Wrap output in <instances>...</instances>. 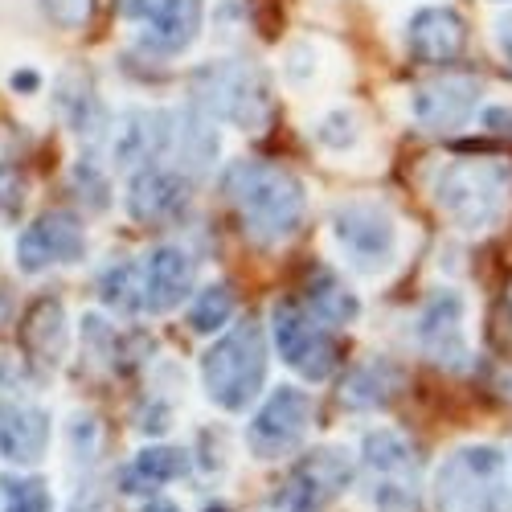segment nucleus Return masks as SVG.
Returning <instances> with one entry per match:
<instances>
[{"label": "nucleus", "instance_id": "nucleus-26", "mask_svg": "<svg viewBox=\"0 0 512 512\" xmlns=\"http://www.w3.org/2000/svg\"><path fill=\"white\" fill-rule=\"evenodd\" d=\"M234 308H238L234 291L226 283H209V287L189 295V316L185 320H189V328L197 336H213V332H222L234 320Z\"/></svg>", "mask_w": 512, "mask_h": 512}, {"label": "nucleus", "instance_id": "nucleus-35", "mask_svg": "<svg viewBox=\"0 0 512 512\" xmlns=\"http://www.w3.org/2000/svg\"><path fill=\"white\" fill-rule=\"evenodd\" d=\"M66 512H115V508H111V500H107L103 492L87 488V492H78V496H74V504H70Z\"/></svg>", "mask_w": 512, "mask_h": 512}, {"label": "nucleus", "instance_id": "nucleus-17", "mask_svg": "<svg viewBox=\"0 0 512 512\" xmlns=\"http://www.w3.org/2000/svg\"><path fill=\"white\" fill-rule=\"evenodd\" d=\"M222 156V136H218V123H213L201 107H177L168 111V148L164 160H173V168L193 181L201 173H209Z\"/></svg>", "mask_w": 512, "mask_h": 512}, {"label": "nucleus", "instance_id": "nucleus-23", "mask_svg": "<svg viewBox=\"0 0 512 512\" xmlns=\"http://www.w3.org/2000/svg\"><path fill=\"white\" fill-rule=\"evenodd\" d=\"M54 107H58V115L66 119L70 132L82 136V140H99V136L107 132V123H111L103 99H99L95 87H91V78L78 74V70H66V74L58 78Z\"/></svg>", "mask_w": 512, "mask_h": 512}, {"label": "nucleus", "instance_id": "nucleus-4", "mask_svg": "<svg viewBox=\"0 0 512 512\" xmlns=\"http://www.w3.org/2000/svg\"><path fill=\"white\" fill-rule=\"evenodd\" d=\"M435 512H512L508 455L496 443H463L431 476Z\"/></svg>", "mask_w": 512, "mask_h": 512}, {"label": "nucleus", "instance_id": "nucleus-41", "mask_svg": "<svg viewBox=\"0 0 512 512\" xmlns=\"http://www.w3.org/2000/svg\"><path fill=\"white\" fill-rule=\"evenodd\" d=\"M205 512H230V508H226V504H209Z\"/></svg>", "mask_w": 512, "mask_h": 512}, {"label": "nucleus", "instance_id": "nucleus-40", "mask_svg": "<svg viewBox=\"0 0 512 512\" xmlns=\"http://www.w3.org/2000/svg\"><path fill=\"white\" fill-rule=\"evenodd\" d=\"M140 512H181V504H173V500H148Z\"/></svg>", "mask_w": 512, "mask_h": 512}, {"label": "nucleus", "instance_id": "nucleus-21", "mask_svg": "<svg viewBox=\"0 0 512 512\" xmlns=\"http://www.w3.org/2000/svg\"><path fill=\"white\" fill-rule=\"evenodd\" d=\"M189 472H193V455L185 447L156 443V447L136 451V459L119 472V492H127V496H152L164 484L185 480Z\"/></svg>", "mask_w": 512, "mask_h": 512}, {"label": "nucleus", "instance_id": "nucleus-38", "mask_svg": "<svg viewBox=\"0 0 512 512\" xmlns=\"http://www.w3.org/2000/svg\"><path fill=\"white\" fill-rule=\"evenodd\" d=\"M492 29H496V50H500V54H504V62L512 66V13H504Z\"/></svg>", "mask_w": 512, "mask_h": 512}, {"label": "nucleus", "instance_id": "nucleus-12", "mask_svg": "<svg viewBox=\"0 0 512 512\" xmlns=\"http://www.w3.org/2000/svg\"><path fill=\"white\" fill-rule=\"evenodd\" d=\"M87 259V230L74 213L50 209L17 234V267L21 275H41L54 267H74Z\"/></svg>", "mask_w": 512, "mask_h": 512}, {"label": "nucleus", "instance_id": "nucleus-5", "mask_svg": "<svg viewBox=\"0 0 512 512\" xmlns=\"http://www.w3.org/2000/svg\"><path fill=\"white\" fill-rule=\"evenodd\" d=\"M189 103L201 107L213 123H230L238 132H267V123L275 119L267 74L242 58L197 66L189 78Z\"/></svg>", "mask_w": 512, "mask_h": 512}, {"label": "nucleus", "instance_id": "nucleus-24", "mask_svg": "<svg viewBox=\"0 0 512 512\" xmlns=\"http://www.w3.org/2000/svg\"><path fill=\"white\" fill-rule=\"evenodd\" d=\"M197 33H201V0H177L164 17H156L152 25H140V46L148 54L173 58L193 46Z\"/></svg>", "mask_w": 512, "mask_h": 512}, {"label": "nucleus", "instance_id": "nucleus-34", "mask_svg": "<svg viewBox=\"0 0 512 512\" xmlns=\"http://www.w3.org/2000/svg\"><path fill=\"white\" fill-rule=\"evenodd\" d=\"M173 5H177V0H123V13H127V21H136V25H152L156 17H164Z\"/></svg>", "mask_w": 512, "mask_h": 512}, {"label": "nucleus", "instance_id": "nucleus-2", "mask_svg": "<svg viewBox=\"0 0 512 512\" xmlns=\"http://www.w3.org/2000/svg\"><path fill=\"white\" fill-rule=\"evenodd\" d=\"M431 201L459 234L480 238L504 222L512 205V164L500 156L447 160L431 177Z\"/></svg>", "mask_w": 512, "mask_h": 512}, {"label": "nucleus", "instance_id": "nucleus-19", "mask_svg": "<svg viewBox=\"0 0 512 512\" xmlns=\"http://www.w3.org/2000/svg\"><path fill=\"white\" fill-rule=\"evenodd\" d=\"M467 46V25L451 5H426L406 25V50L422 66H443Z\"/></svg>", "mask_w": 512, "mask_h": 512}, {"label": "nucleus", "instance_id": "nucleus-3", "mask_svg": "<svg viewBox=\"0 0 512 512\" xmlns=\"http://www.w3.org/2000/svg\"><path fill=\"white\" fill-rule=\"evenodd\" d=\"M271 345L259 320L226 324L218 340L201 353V390L222 414H242L267 390Z\"/></svg>", "mask_w": 512, "mask_h": 512}, {"label": "nucleus", "instance_id": "nucleus-18", "mask_svg": "<svg viewBox=\"0 0 512 512\" xmlns=\"http://www.w3.org/2000/svg\"><path fill=\"white\" fill-rule=\"evenodd\" d=\"M50 414L25 398H0V459L13 467H37L50 455Z\"/></svg>", "mask_w": 512, "mask_h": 512}, {"label": "nucleus", "instance_id": "nucleus-10", "mask_svg": "<svg viewBox=\"0 0 512 512\" xmlns=\"http://www.w3.org/2000/svg\"><path fill=\"white\" fill-rule=\"evenodd\" d=\"M357 463L345 447H312L287 472L275 508L279 512H324L340 492L353 488Z\"/></svg>", "mask_w": 512, "mask_h": 512}, {"label": "nucleus", "instance_id": "nucleus-16", "mask_svg": "<svg viewBox=\"0 0 512 512\" xmlns=\"http://www.w3.org/2000/svg\"><path fill=\"white\" fill-rule=\"evenodd\" d=\"M193 201V181L173 164H144L127 185V213L136 222H173Z\"/></svg>", "mask_w": 512, "mask_h": 512}, {"label": "nucleus", "instance_id": "nucleus-31", "mask_svg": "<svg viewBox=\"0 0 512 512\" xmlns=\"http://www.w3.org/2000/svg\"><path fill=\"white\" fill-rule=\"evenodd\" d=\"M316 140L328 148V152H349L357 140H361V123L353 111H328L320 123H316Z\"/></svg>", "mask_w": 512, "mask_h": 512}, {"label": "nucleus", "instance_id": "nucleus-14", "mask_svg": "<svg viewBox=\"0 0 512 512\" xmlns=\"http://www.w3.org/2000/svg\"><path fill=\"white\" fill-rule=\"evenodd\" d=\"M107 160L119 173H136V168L164 160L168 148V111L160 107H127L107 123Z\"/></svg>", "mask_w": 512, "mask_h": 512}, {"label": "nucleus", "instance_id": "nucleus-29", "mask_svg": "<svg viewBox=\"0 0 512 512\" xmlns=\"http://www.w3.org/2000/svg\"><path fill=\"white\" fill-rule=\"evenodd\" d=\"M0 488H5L0 512H54V492L41 476H21V480H9Z\"/></svg>", "mask_w": 512, "mask_h": 512}, {"label": "nucleus", "instance_id": "nucleus-30", "mask_svg": "<svg viewBox=\"0 0 512 512\" xmlns=\"http://www.w3.org/2000/svg\"><path fill=\"white\" fill-rule=\"evenodd\" d=\"M74 189H78V197L87 201L91 209H107V201H111V173L95 160V156H82L78 164H74Z\"/></svg>", "mask_w": 512, "mask_h": 512}, {"label": "nucleus", "instance_id": "nucleus-28", "mask_svg": "<svg viewBox=\"0 0 512 512\" xmlns=\"http://www.w3.org/2000/svg\"><path fill=\"white\" fill-rule=\"evenodd\" d=\"M66 443H70V463H74V467H82V472H87V467H95L99 443H103L99 418L87 414V410H74L70 422H66Z\"/></svg>", "mask_w": 512, "mask_h": 512}, {"label": "nucleus", "instance_id": "nucleus-27", "mask_svg": "<svg viewBox=\"0 0 512 512\" xmlns=\"http://www.w3.org/2000/svg\"><path fill=\"white\" fill-rule=\"evenodd\" d=\"M99 300L115 312H144L140 300V263H115L99 279Z\"/></svg>", "mask_w": 512, "mask_h": 512}, {"label": "nucleus", "instance_id": "nucleus-6", "mask_svg": "<svg viewBox=\"0 0 512 512\" xmlns=\"http://www.w3.org/2000/svg\"><path fill=\"white\" fill-rule=\"evenodd\" d=\"M328 234L349 271L381 279L398 263V218L377 201H345L332 209Z\"/></svg>", "mask_w": 512, "mask_h": 512}, {"label": "nucleus", "instance_id": "nucleus-11", "mask_svg": "<svg viewBox=\"0 0 512 512\" xmlns=\"http://www.w3.org/2000/svg\"><path fill=\"white\" fill-rule=\"evenodd\" d=\"M414 340L422 357L447 369L463 373L472 369V340H467V300L455 287H439L426 295V304L414 320Z\"/></svg>", "mask_w": 512, "mask_h": 512}, {"label": "nucleus", "instance_id": "nucleus-37", "mask_svg": "<svg viewBox=\"0 0 512 512\" xmlns=\"http://www.w3.org/2000/svg\"><path fill=\"white\" fill-rule=\"evenodd\" d=\"M136 426H140L144 435H164V431H168V410H164V406H152V410L140 414Z\"/></svg>", "mask_w": 512, "mask_h": 512}, {"label": "nucleus", "instance_id": "nucleus-36", "mask_svg": "<svg viewBox=\"0 0 512 512\" xmlns=\"http://www.w3.org/2000/svg\"><path fill=\"white\" fill-rule=\"evenodd\" d=\"M484 127L496 136H512V107H488L484 111Z\"/></svg>", "mask_w": 512, "mask_h": 512}, {"label": "nucleus", "instance_id": "nucleus-1", "mask_svg": "<svg viewBox=\"0 0 512 512\" xmlns=\"http://www.w3.org/2000/svg\"><path fill=\"white\" fill-rule=\"evenodd\" d=\"M222 193L259 246H283L300 234L308 213L304 181L271 160H234L222 173Z\"/></svg>", "mask_w": 512, "mask_h": 512}, {"label": "nucleus", "instance_id": "nucleus-8", "mask_svg": "<svg viewBox=\"0 0 512 512\" xmlns=\"http://www.w3.org/2000/svg\"><path fill=\"white\" fill-rule=\"evenodd\" d=\"M271 340H275L279 361L291 373H300L308 386H320V381H328L336 373V361H340L336 340L308 308L279 300L271 308Z\"/></svg>", "mask_w": 512, "mask_h": 512}, {"label": "nucleus", "instance_id": "nucleus-20", "mask_svg": "<svg viewBox=\"0 0 512 512\" xmlns=\"http://www.w3.org/2000/svg\"><path fill=\"white\" fill-rule=\"evenodd\" d=\"M406 390V373L398 361L390 357H365L340 386V402L349 410H386L398 402V394Z\"/></svg>", "mask_w": 512, "mask_h": 512}, {"label": "nucleus", "instance_id": "nucleus-25", "mask_svg": "<svg viewBox=\"0 0 512 512\" xmlns=\"http://www.w3.org/2000/svg\"><path fill=\"white\" fill-rule=\"evenodd\" d=\"M308 312L320 320V324H332V328H345V324H357L361 316V300L357 291L332 275V271H320L312 283H308Z\"/></svg>", "mask_w": 512, "mask_h": 512}, {"label": "nucleus", "instance_id": "nucleus-9", "mask_svg": "<svg viewBox=\"0 0 512 512\" xmlns=\"http://www.w3.org/2000/svg\"><path fill=\"white\" fill-rule=\"evenodd\" d=\"M316 422V402L308 390L295 386H275L263 406L254 410V418L246 422V447L254 459H283L295 455L308 443V431Z\"/></svg>", "mask_w": 512, "mask_h": 512}, {"label": "nucleus", "instance_id": "nucleus-32", "mask_svg": "<svg viewBox=\"0 0 512 512\" xmlns=\"http://www.w3.org/2000/svg\"><path fill=\"white\" fill-rule=\"evenodd\" d=\"M25 209V177L17 173V168L0 164V222H17Z\"/></svg>", "mask_w": 512, "mask_h": 512}, {"label": "nucleus", "instance_id": "nucleus-13", "mask_svg": "<svg viewBox=\"0 0 512 512\" xmlns=\"http://www.w3.org/2000/svg\"><path fill=\"white\" fill-rule=\"evenodd\" d=\"M484 103V82L476 74H439L431 82H422L410 99L414 123L431 136H447L472 123V115Z\"/></svg>", "mask_w": 512, "mask_h": 512}, {"label": "nucleus", "instance_id": "nucleus-39", "mask_svg": "<svg viewBox=\"0 0 512 512\" xmlns=\"http://www.w3.org/2000/svg\"><path fill=\"white\" fill-rule=\"evenodd\" d=\"M9 87L21 91V95H33V91H37V74H33V70H17V74L9 78Z\"/></svg>", "mask_w": 512, "mask_h": 512}, {"label": "nucleus", "instance_id": "nucleus-15", "mask_svg": "<svg viewBox=\"0 0 512 512\" xmlns=\"http://www.w3.org/2000/svg\"><path fill=\"white\" fill-rule=\"evenodd\" d=\"M193 291H197V259L185 246L164 242V246H156L148 259L140 263V300H144V312L168 316V312H177Z\"/></svg>", "mask_w": 512, "mask_h": 512}, {"label": "nucleus", "instance_id": "nucleus-7", "mask_svg": "<svg viewBox=\"0 0 512 512\" xmlns=\"http://www.w3.org/2000/svg\"><path fill=\"white\" fill-rule=\"evenodd\" d=\"M361 476L365 500L381 512H414L418 508V447L390 426H377L361 443Z\"/></svg>", "mask_w": 512, "mask_h": 512}, {"label": "nucleus", "instance_id": "nucleus-22", "mask_svg": "<svg viewBox=\"0 0 512 512\" xmlns=\"http://www.w3.org/2000/svg\"><path fill=\"white\" fill-rule=\"evenodd\" d=\"M21 340H25V353L46 365V369H58L70 353V316L58 300H37L29 312H25V324H21Z\"/></svg>", "mask_w": 512, "mask_h": 512}, {"label": "nucleus", "instance_id": "nucleus-33", "mask_svg": "<svg viewBox=\"0 0 512 512\" xmlns=\"http://www.w3.org/2000/svg\"><path fill=\"white\" fill-rule=\"evenodd\" d=\"M41 9L58 29H82L91 17V0H41Z\"/></svg>", "mask_w": 512, "mask_h": 512}]
</instances>
